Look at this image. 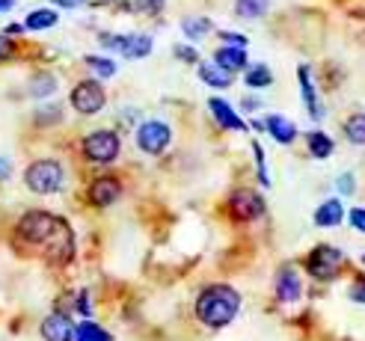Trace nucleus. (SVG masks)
I'll use <instances>...</instances> for the list:
<instances>
[{"label":"nucleus","mask_w":365,"mask_h":341,"mask_svg":"<svg viewBox=\"0 0 365 341\" xmlns=\"http://www.w3.org/2000/svg\"><path fill=\"white\" fill-rule=\"evenodd\" d=\"M273 294H277L279 303H297V300H300V294H303V279H300V273H297L291 264H285L282 271L277 273V279H273Z\"/></svg>","instance_id":"11"},{"label":"nucleus","mask_w":365,"mask_h":341,"mask_svg":"<svg viewBox=\"0 0 365 341\" xmlns=\"http://www.w3.org/2000/svg\"><path fill=\"white\" fill-rule=\"evenodd\" d=\"M196 320L208 330H223L229 327L235 318H238L241 312V294L232 288V285H208V288H202V294L196 297Z\"/></svg>","instance_id":"1"},{"label":"nucleus","mask_w":365,"mask_h":341,"mask_svg":"<svg viewBox=\"0 0 365 341\" xmlns=\"http://www.w3.org/2000/svg\"><path fill=\"white\" fill-rule=\"evenodd\" d=\"M220 39H223V45H238V48H247V36H244V33L220 30Z\"/></svg>","instance_id":"35"},{"label":"nucleus","mask_w":365,"mask_h":341,"mask_svg":"<svg viewBox=\"0 0 365 341\" xmlns=\"http://www.w3.org/2000/svg\"><path fill=\"white\" fill-rule=\"evenodd\" d=\"M39 332L45 341H75V320L66 312H51L39 324Z\"/></svg>","instance_id":"12"},{"label":"nucleus","mask_w":365,"mask_h":341,"mask_svg":"<svg viewBox=\"0 0 365 341\" xmlns=\"http://www.w3.org/2000/svg\"><path fill=\"white\" fill-rule=\"evenodd\" d=\"M163 4H167V0H134V9L140 15H158L163 9Z\"/></svg>","instance_id":"31"},{"label":"nucleus","mask_w":365,"mask_h":341,"mask_svg":"<svg viewBox=\"0 0 365 341\" xmlns=\"http://www.w3.org/2000/svg\"><path fill=\"white\" fill-rule=\"evenodd\" d=\"M270 12V0H235V15L244 21H255Z\"/></svg>","instance_id":"24"},{"label":"nucleus","mask_w":365,"mask_h":341,"mask_svg":"<svg viewBox=\"0 0 365 341\" xmlns=\"http://www.w3.org/2000/svg\"><path fill=\"white\" fill-rule=\"evenodd\" d=\"M264 134H270L273 140L279 142V146H291V142L297 140V128H294V122L279 116V113H273L264 119Z\"/></svg>","instance_id":"16"},{"label":"nucleus","mask_w":365,"mask_h":341,"mask_svg":"<svg viewBox=\"0 0 365 341\" xmlns=\"http://www.w3.org/2000/svg\"><path fill=\"white\" fill-rule=\"evenodd\" d=\"M15 53H18L15 39H12V36H6V33H0V63H9Z\"/></svg>","instance_id":"30"},{"label":"nucleus","mask_w":365,"mask_h":341,"mask_svg":"<svg viewBox=\"0 0 365 341\" xmlns=\"http://www.w3.org/2000/svg\"><path fill=\"white\" fill-rule=\"evenodd\" d=\"M4 33L6 36H21V33H27V27L24 24H9V27H4Z\"/></svg>","instance_id":"41"},{"label":"nucleus","mask_w":365,"mask_h":341,"mask_svg":"<svg viewBox=\"0 0 365 341\" xmlns=\"http://www.w3.org/2000/svg\"><path fill=\"white\" fill-rule=\"evenodd\" d=\"M83 65L93 71V75L98 78V80H107V78H113L116 75V63L110 60V57H98V53H89V57H83Z\"/></svg>","instance_id":"26"},{"label":"nucleus","mask_w":365,"mask_h":341,"mask_svg":"<svg viewBox=\"0 0 365 341\" xmlns=\"http://www.w3.org/2000/svg\"><path fill=\"white\" fill-rule=\"evenodd\" d=\"M226 205H229V217L235 223H252V220L264 217V196H259L250 187L235 190Z\"/></svg>","instance_id":"8"},{"label":"nucleus","mask_w":365,"mask_h":341,"mask_svg":"<svg viewBox=\"0 0 365 341\" xmlns=\"http://www.w3.org/2000/svg\"><path fill=\"white\" fill-rule=\"evenodd\" d=\"M63 184H66V169L53 157H39L24 169V187L36 196H51L63 190Z\"/></svg>","instance_id":"2"},{"label":"nucleus","mask_w":365,"mask_h":341,"mask_svg":"<svg viewBox=\"0 0 365 341\" xmlns=\"http://www.w3.org/2000/svg\"><path fill=\"white\" fill-rule=\"evenodd\" d=\"M199 80L214 86V89H229L235 75H232V71H226L223 65H217V63H199Z\"/></svg>","instance_id":"19"},{"label":"nucleus","mask_w":365,"mask_h":341,"mask_svg":"<svg viewBox=\"0 0 365 341\" xmlns=\"http://www.w3.org/2000/svg\"><path fill=\"white\" fill-rule=\"evenodd\" d=\"M75 341H113V335L86 318L83 324H75Z\"/></svg>","instance_id":"27"},{"label":"nucleus","mask_w":365,"mask_h":341,"mask_svg":"<svg viewBox=\"0 0 365 341\" xmlns=\"http://www.w3.org/2000/svg\"><path fill=\"white\" fill-rule=\"evenodd\" d=\"M134 140H137V149L143 152V154H163L170 149V142H173V128L167 122H160V119H149V122H143L140 128H137V134H134Z\"/></svg>","instance_id":"7"},{"label":"nucleus","mask_w":365,"mask_h":341,"mask_svg":"<svg viewBox=\"0 0 365 341\" xmlns=\"http://www.w3.org/2000/svg\"><path fill=\"white\" fill-rule=\"evenodd\" d=\"M252 154H255V172H259V184L262 187H270V175H267V157H264V149L259 142H252Z\"/></svg>","instance_id":"29"},{"label":"nucleus","mask_w":365,"mask_h":341,"mask_svg":"<svg viewBox=\"0 0 365 341\" xmlns=\"http://www.w3.org/2000/svg\"><path fill=\"white\" fill-rule=\"evenodd\" d=\"M57 89H60V80H57V75H51V71H39V75L30 78V95L33 98H51Z\"/></svg>","instance_id":"22"},{"label":"nucleus","mask_w":365,"mask_h":341,"mask_svg":"<svg viewBox=\"0 0 365 341\" xmlns=\"http://www.w3.org/2000/svg\"><path fill=\"white\" fill-rule=\"evenodd\" d=\"M336 187H339L341 196H354V190H356V178H354V172H341V175L336 178Z\"/></svg>","instance_id":"32"},{"label":"nucleus","mask_w":365,"mask_h":341,"mask_svg":"<svg viewBox=\"0 0 365 341\" xmlns=\"http://www.w3.org/2000/svg\"><path fill=\"white\" fill-rule=\"evenodd\" d=\"M344 220V205L341 199H324L318 208H315V226L318 229H339Z\"/></svg>","instance_id":"17"},{"label":"nucleus","mask_w":365,"mask_h":341,"mask_svg":"<svg viewBox=\"0 0 365 341\" xmlns=\"http://www.w3.org/2000/svg\"><path fill=\"white\" fill-rule=\"evenodd\" d=\"M173 53H175V60H181V63H199V53H196L193 45H175Z\"/></svg>","instance_id":"33"},{"label":"nucleus","mask_w":365,"mask_h":341,"mask_svg":"<svg viewBox=\"0 0 365 341\" xmlns=\"http://www.w3.org/2000/svg\"><path fill=\"white\" fill-rule=\"evenodd\" d=\"M211 30H214V24H211V18H205V15H190V18L181 21V33H185L190 42H202Z\"/></svg>","instance_id":"21"},{"label":"nucleus","mask_w":365,"mask_h":341,"mask_svg":"<svg viewBox=\"0 0 365 341\" xmlns=\"http://www.w3.org/2000/svg\"><path fill=\"white\" fill-rule=\"evenodd\" d=\"M45 246H48V261L51 264H68L71 258H75V235H71V229H68L66 220L60 223L57 235H53Z\"/></svg>","instance_id":"10"},{"label":"nucleus","mask_w":365,"mask_h":341,"mask_svg":"<svg viewBox=\"0 0 365 341\" xmlns=\"http://www.w3.org/2000/svg\"><path fill=\"white\" fill-rule=\"evenodd\" d=\"M9 175H12V164H9V157H0V182H6Z\"/></svg>","instance_id":"40"},{"label":"nucleus","mask_w":365,"mask_h":341,"mask_svg":"<svg viewBox=\"0 0 365 341\" xmlns=\"http://www.w3.org/2000/svg\"><path fill=\"white\" fill-rule=\"evenodd\" d=\"M155 42L149 33H128L125 36V45H122V57L125 60H145L152 53Z\"/></svg>","instance_id":"18"},{"label":"nucleus","mask_w":365,"mask_h":341,"mask_svg":"<svg viewBox=\"0 0 365 341\" xmlns=\"http://www.w3.org/2000/svg\"><path fill=\"white\" fill-rule=\"evenodd\" d=\"M341 264H344V253H341V249L321 243V246H315L312 253H309L306 271H309V276L318 279V282H333L339 276V271H341Z\"/></svg>","instance_id":"5"},{"label":"nucleus","mask_w":365,"mask_h":341,"mask_svg":"<svg viewBox=\"0 0 365 341\" xmlns=\"http://www.w3.org/2000/svg\"><path fill=\"white\" fill-rule=\"evenodd\" d=\"M344 137L354 146H365V113H354L344 119Z\"/></svg>","instance_id":"28"},{"label":"nucleus","mask_w":365,"mask_h":341,"mask_svg":"<svg viewBox=\"0 0 365 341\" xmlns=\"http://www.w3.org/2000/svg\"><path fill=\"white\" fill-rule=\"evenodd\" d=\"M297 78H300V95H303V104L309 116H312L315 122L324 119V104L318 98V89H315V80H312V71H309V65H300L297 68Z\"/></svg>","instance_id":"14"},{"label":"nucleus","mask_w":365,"mask_h":341,"mask_svg":"<svg viewBox=\"0 0 365 341\" xmlns=\"http://www.w3.org/2000/svg\"><path fill=\"white\" fill-rule=\"evenodd\" d=\"M15 6V0H0V15H4V12H9Z\"/></svg>","instance_id":"42"},{"label":"nucleus","mask_w":365,"mask_h":341,"mask_svg":"<svg viewBox=\"0 0 365 341\" xmlns=\"http://www.w3.org/2000/svg\"><path fill=\"white\" fill-rule=\"evenodd\" d=\"M75 306H78V312H81L83 318L93 315V306H89V291H81V294H78V303H75Z\"/></svg>","instance_id":"37"},{"label":"nucleus","mask_w":365,"mask_h":341,"mask_svg":"<svg viewBox=\"0 0 365 341\" xmlns=\"http://www.w3.org/2000/svg\"><path fill=\"white\" fill-rule=\"evenodd\" d=\"M351 300L359 303V306H365V276H359V279L351 285Z\"/></svg>","instance_id":"36"},{"label":"nucleus","mask_w":365,"mask_h":341,"mask_svg":"<svg viewBox=\"0 0 365 341\" xmlns=\"http://www.w3.org/2000/svg\"><path fill=\"white\" fill-rule=\"evenodd\" d=\"M348 223H351V229L359 231V235H365V208H351Z\"/></svg>","instance_id":"34"},{"label":"nucleus","mask_w":365,"mask_h":341,"mask_svg":"<svg viewBox=\"0 0 365 341\" xmlns=\"http://www.w3.org/2000/svg\"><path fill=\"white\" fill-rule=\"evenodd\" d=\"M63 217H57V214L51 211H27L21 214V220L15 223V235L18 241H24L30 246H45L53 235H57Z\"/></svg>","instance_id":"3"},{"label":"nucleus","mask_w":365,"mask_h":341,"mask_svg":"<svg viewBox=\"0 0 365 341\" xmlns=\"http://www.w3.org/2000/svg\"><path fill=\"white\" fill-rule=\"evenodd\" d=\"M241 107H244V110H262V98L247 95V98H241Z\"/></svg>","instance_id":"39"},{"label":"nucleus","mask_w":365,"mask_h":341,"mask_svg":"<svg viewBox=\"0 0 365 341\" xmlns=\"http://www.w3.org/2000/svg\"><path fill=\"white\" fill-rule=\"evenodd\" d=\"M122 196V182L113 175H101V178H93L86 187V202L93 208H110L119 202Z\"/></svg>","instance_id":"9"},{"label":"nucleus","mask_w":365,"mask_h":341,"mask_svg":"<svg viewBox=\"0 0 365 341\" xmlns=\"http://www.w3.org/2000/svg\"><path fill=\"white\" fill-rule=\"evenodd\" d=\"M68 101L81 116H98L104 110V104H107V93H104V86H101L98 78H86V80L75 83Z\"/></svg>","instance_id":"6"},{"label":"nucleus","mask_w":365,"mask_h":341,"mask_svg":"<svg viewBox=\"0 0 365 341\" xmlns=\"http://www.w3.org/2000/svg\"><path fill=\"white\" fill-rule=\"evenodd\" d=\"M244 83L250 89H267L273 83V71L264 65V63H255V65H247L244 68Z\"/></svg>","instance_id":"25"},{"label":"nucleus","mask_w":365,"mask_h":341,"mask_svg":"<svg viewBox=\"0 0 365 341\" xmlns=\"http://www.w3.org/2000/svg\"><path fill=\"white\" fill-rule=\"evenodd\" d=\"M81 152L89 164H98V167H107V164H116L119 154H122V140L116 131L110 128H98L93 134H86L81 140Z\"/></svg>","instance_id":"4"},{"label":"nucleus","mask_w":365,"mask_h":341,"mask_svg":"<svg viewBox=\"0 0 365 341\" xmlns=\"http://www.w3.org/2000/svg\"><path fill=\"white\" fill-rule=\"evenodd\" d=\"M208 110H211V116H214V122L220 125L223 131H247V122L235 113V107L229 104V101H223V98H208Z\"/></svg>","instance_id":"13"},{"label":"nucleus","mask_w":365,"mask_h":341,"mask_svg":"<svg viewBox=\"0 0 365 341\" xmlns=\"http://www.w3.org/2000/svg\"><path fill=\"white\" fill-rule=\"evenodd\" d=\"M306 149L315 160H327L336 152V142L330 140V134H324V131H309L306 134Z\"/></svg>","instance_id":"20"},{"label":"nucleus","mask_w":365,"mask_h":341,"mask_svg":"<svg viewBox=\"0 0 365 341\" xmlns=\"http://www.w3.org/2000/svg\"><path fill=\"white\" fill-rule=\"evenodd\" d=\"M214 63L223 65L226 71H232V75H238V71H244L250 65L247 60V48H238V45H220L214 51Z\"/></svg>","instance_id":"15"},{"label":"nucleus","mask_w":365,"mask_h":341,"mask_svg":"<svg viewBox=\"0 0 365 341\" xmlns=\"http://www.w3.org/2000/svg\"><path fill=\"white\" fill-rule=\"evenodd\" d=\"M362 264H365V258H362Z\"/></svg>","instance_id":"43"},{"label":"nucleus","mask_w":365,"mask_h":341,"mask_svg":"<svg viewBox=\"0 0 365 341\" xmlns=\"http://www.w3.org/2000/svg\"><path fill=\"white\" fill-rule=\"evenodd\" d=\"M53 6H60V9H81L86 0H51Z\"/></svg>","instance_id":"38"},{"label":"nucleus","mask_w":365,"mask_h":341,"mask_svg":"<svg viewBox=\"0 0 365 341\" xmlns=\"http://www.w3.org/2000/svg\"><path fill=\"white\" fill-rule=\"evenodd\" d=\"M57 21H60L57 9H33V12L24 18V27L33 30V33H42V30L57 27Z\"/></svg>","instance_id":"23"}]
</instances>
